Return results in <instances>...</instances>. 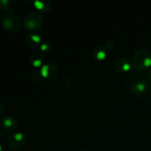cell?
I'll return each instance as SVG.
<instances>
[{"mask_svg": "<svg viewBox=\"0 0 151 151\" xmlns=\"http://www.w3.org/2000/svg\"><path fill=\"white\" fill-rule=\"evenodd\" d=\"M133 65L137 69L143 71L151 66V54L145 50H139L134 54Z\"/></svg>", "mask_w": 151, "mask_h": 151, "instance_id": "6da1fadb", "label": "cell"}, {"mask_svg": "<svg viewBox=\"0 0 151 151\" xmlns=\"http://www.w3.org/2000/svg\"><path fill=\"white\" fill-rule=\"evenodd\" d=\"M25 27L29 30L36 29L42 24V16L36 11H32L27 15L24 20Z\"/></svg>", "mask_w": 151, "mask_h": 151, "instance_id": "7a4b0ae2", "label": "cell"}, {"mask_svg": "<svg viewBox=\"0 0 151 151\" xmlns=\"http://www.w3.org/2000/svg\"><path fill=\"white\" fill-rule=\"evenodd\" d=\"M2 25L5 29L8 30H17L20 27V19L16 15L8 14L4 16L3 19Z\"/></svg>", "mask_w": 151, "mask_h": 151, "instance_id": "3957f363", "label": "cell"}, {"mask_svg": "<svg viewBox=\"0 0 151 151\" xmlns=\"http://www.w3.org/2000/svg\"><path fill=\"white\" fill-rule=\"evenodd\" d=\"M8 145L13 150H19L24 145V135L22 133L12 134L8 139Z\"/></svg>", "mask_w": 151, "mask_h": 151, "instance_id": "277c9868", "label": "cell"}, {"mask_svg": "<svg viewBox=\"0 0 151 151\" xmlns=\"http://www.w3.org/2000/svg\"><path fill=\"white\" fill-rule=\"evenodd\" d=\"M114 66L116 69L120 72H127L131 68V63L127 58H119L115 60Z\"/></svg>", "mask_w": 151, "mask_h": 151, "instance_id": "5b68a950", "label": "cell"}, {"mask_svg": "<svg viewBox=\"0 0 151 151\" xmlns=\"http://www.w3.org/2000/svg\"><path fill=\"white\" fill-rule=\"evenodd\" d=\"M148 88V85L144 81H136L132 86V91L136 94H142Z\"/></svg>", "mask_w": 151, "mask_h": 151, "instance_id": "8992f818", "label": "cell"}, {"mask_svg": "<svg viewBox=\"0 0 151 151\" xmlns=\"http://www.w3.org/2000/svg\"><path fill=\"white\" fill-rule=\"evenodd\" d=\"M1 126L5 131H13L16 127V119L12 116H5L1 120Z\"/></svg>", "mask_w": 151, "mask_h": 151, "instance_id": "52a82bcc", "label": "cell"}, {"mask_svg": "<svg viewBox=\"0 0 151 151\" xmlns=\"http://www.w3.org/2000/svg\"><path fill=\"white\" fill-rule=\"evenodd\" d=\"M30 59L34 66H38L41 64L42 60L44 59V55H43L42 52L38 51V50H35L31 54Z\"/></svg>", "mask_w": 151, "mask_h": 151, "instance_id": "ba28073f", "label": "cell"}, {"mask_svg": "<svg viewBox=\"0 0 151 151\" xmlns=\"http://www.w3.org/2000/svg\"><path fill=\"white\" fill-rule=\"evenodd\" d=\"M16 4V1L13 0H0V8L4 10H11Z\"/></svg>", "mask_w": 151, "mask_h": 151, "instance_id": "9c48e42d", "label": "cell"}, {"mask_svg": "<svg viewBox=\"0 0 151 151\" xmlns=\"http://www.w3.org/2000/svg\"><path fill=\"white\" fill-rule=\"evenodd\" d=\"M27 43L31 47L37 46L41 41V38L38 35H28L26 38Z\"/></svg>", "mask_w": 151, "mask_h": 151, "instance_id": "30bf717a", "label": "cell"}, {"mask_svg": "<svg viewBox=\"0 0 151 151\" xmlns=\"http://www.w3.org/2000/svg\"><path fill=\"white\" fill-rule=\"evenodd\" d=\"M93 55H94V57L95 58L98 59V60H103V59H104L106 56V50L102 47H97V48L94 50Z\"/></svg>", "mask_w": 151, "mask_h": 151, "instance_id": "8fae6325", "label": "cell"}, {"mask_svg": "<svg viewBox=\"0 0 151 151\" xmlns=\"http://www.w3.org/2000/svg\"><path fill=\"white\" fill-rule=\"evenodd\" d=\"M49 66V74H48V78H54L56 76L58 73L57 67L55 65L52 64V63H47Z\"/></svg>", "mask_w": 151, "mask_h": 151, "instance_id": "7c38bea8", "label": "cell"}, {"mask_svg": "<svg viewBox=\"0 0 151 151\" xmlns=\"http://www.w3.org/2000/svg\"><path fill=\"white\" fill-rule=\"evenodd\" d=\"M49 74V66L48 64H45L41 67V75L44 78H48Z\"/></svg>", "mask_w": 151, "mask_h": 151, "instance_id": "4fadbf2b", "label": "cell"}, {"mask_svg": "<svg viewBox=\"0 0 151 151\" xmlns=\"http://www.w3.org/2000/svg\"><path fill=\"white\" fill-rule=\"evenodd\" d=\"M35 5L37 8L41 9V10H44V9H45V7H46L45 4H44V2H43V1H35Z\"/></svg>", "mask_w": 151, "mask_h": 151, "instance_id": "5bb4252c", "label": "cell"}, {"mask_svg": "<svg viewBox=\"0 0 151 151\" xmlns=\"http://www.w3.org/2000/svg\"><path fill=\"white\" fill-rule=\"evenodd\" d=\"M48 47H50V45H49L48 44H47V43H46V44H43L41 46V50H47V48H48Z\"/></svg>", "mask_w": 151, "mask_h": 151, "instance_id": "9a60e30c", "label": "cell"}, {"mask_svg": "<svg viewBox=\"0 0 151 151\" xmlns=\"http://www.w3.org/2000/svg\"><path fill=\"white\" fill-rule=\"evenodd\" d=\"M4 110H5V109H4V106L3 105H1L0 104V114H2L4 112Z\"/></svg>", "mask_w": 151, "mask_h": 151, "instance_id": "2e32d148", "label": "cell"}, {"mask_svg": "<svg viewBox=\"0 0 151 151\" xmlns=\"http://www.w3.org/2000/svg\"><path fill=\"white\" fill-rule=\"evenodd\" d=\"M148 78H149V80H150V81L151 82V69L148 72Z\"/></svg>", "mask_w": 151, "mask_h": 151, "instance_id": "e0dca14e", "label": "cell"}, {"mask_svg": "<svg viewBox=\"0 0 151 151\" xmlns=\"http://www.w3.org/2000/svg\"><path fill=\"white\" fill-rule=\"evenodd\" d=\"M1 150H2V147H1V144H0V151H1Z\"/></svg>", "mask_w": 151, "mask_h": 151, "instance_id": "ac0fdd59", "label": "cell"}, {"mask_svg": "<svg viewBox=\"0 0 151 151\" xmlns=\"http://www.w3.org/2000/svg\"><path fill=\"white\" fill-rule=\"evenodd\" d=\"M0 137H1V132H0Z\"/></svg>", "mask_w": 151, "mask_h": 151, "instance_id": "d6986e66", "label": "cell"}]
</instances>
